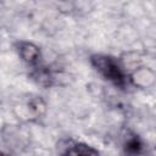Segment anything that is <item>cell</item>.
<instances>
[{"label": "cell", "instance_id": "1", "mask_svg": "<svg viewBox=\"0 0 156 156\" xmlns=\"http://www.w3.org/2000/svg\"><path fill=\"white\" fill-rule=\"evenodd\" d=\"M90 62L100 76L116 88L126 90L132 85L133 80L130 76L116 57L105 54H95L90 56Z\"/></svg>", "mask_w": 156, "mask_h": 156}, {"label": "cell", "instance_id": "2", "mask_svg": "<svg viewBox=\"0 0 156 156\" xmlns=\"http://www.w3.org/2000/svg\"><path fill=\"white\" fill-rule=\"evenodd\" d=\"M17 50L22 60L34 69V73H38L45 68L41 65V51L33 43L20 41L17 44Z\"/></svg>", "mask_w": 156, "mask_h": 156}, {"label": "cell", "instance_id": "3", "mask_svg": "<svg viewBox=\"0 0 156 156\" xmlns=\"http://www.w3.org/2000/svg\"><path fill=\"white\" fill-rule=\"evenodd\" d=\"M124 156H143L145 152L144 140L135 133H129L122 145Z\"/></svg>", "mask_w": 156, "mask_h": 156}, {"label": "cell", "instance_id": "4", "mask_svg": "<svg viewBox=\"0 0 156 156\" xmlns=\"http://www.w3.org/2000/svg\"><path fill=\"white\" fill-rule=\"evenodd\" d=\"M61 156H100V152L85 143H72L62 151Z\"/></svg>", "mask_w": 156, "mask_h": 156}, {"label": "cell", "instance_id": "5", "mask_svg": "<svg viewBox=\"0 0 156 156\" xmlns=\"http://www.w3.org/2000/svg\"><path fill=\"white\" fill-rule=\"evenodd\" d=\"M0 156H10V155H7V154H4L2 151H0Z\"/></svg>", "mask_w": 156, "mask_h": 156}]
</instances>
